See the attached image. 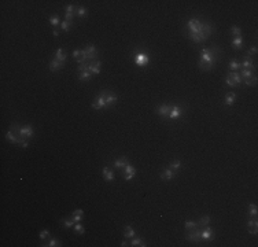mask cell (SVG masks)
I'll return each mask as SVG.
<instances>
[{
  "label": "cell",
  "mask_w": 258,
  "mask_h": 247,
  "mask_svg": "<svg viewBox=\"0 0 258 247\" xmlns=\"http://www.w3.org/2000/svg\"><path fill=\"white\" fill-rule=\"evenodd\" d=\"M187 29H188V37L195 43L205 41L211 35V25L200 22L199 19H189L187 22Z\"/></svg>",
  "instance_id": "6da1fadb"
},
{
  "label": "cell",
  "mask_w": 258,
  "mask_h": 247,
  "mask_svg": "<svg viewBox=\"0 0 258 247\" xmlns=\"http://www.w3.org/2000/svg\"><path fill=\"white\" fill-rule=\"evenodd\" d=\"M217 52H221L220 48H205V50H202L198 66L202 70H211L214 65L217 63Z\"/></svg>",
  "instance_id": "7a4b0ae2"
},
{
  "label": "cell",
  "mask_w": 258,
  "mask_h": 247,
  "mask_svg": "<svg viewBox=\"0 0 258 247\" xmlns=\"http://www.w3.org/2000/svg\"><path fill=\"white\" fill-rule=\"evenodd\" d=\"M107 91H102L100 95L93 100L92 103V109L96 110H100V109H107Z\"/></svg>",
  "instance_id": "3957f363"
},
{
  "label": "cell",
  "mask_w": 258,
  "mask_h": 247,
  "mask_svg": "<svg viewBox=\"0 0 258 247\" xmlns=\"http://www.w3.org/2000/svg\"><path fill=\"white\" fill-rule=\"evenodd\" d=\"M96 55H98V50H96V47L93 44H89L87 45L84 50H81V56H84V58L87 59V61H91L92 62L93 59L96 58Z\"/></svg>",
  "instance_id": "277c9868"
},
{
  "label": "cell",
  "mask_w": 258,
  "mask_h": 247,
  "mask_svg": "<svg viewBox=\"0 0 258 247\" xmlns=\"http://www.w3.org/2000/svg\"><path fill=\"white\" fill-rule=\"evenodd\" d=\"M135 62H136L137 66L143 67V66H146V65H148L150 58H148V55H146V54H143V52H136L135 54Z\"/></svg>",
  "instance_id": "5b68a950"
},
{
  "label": "cell",
  "mask_w": 258,
  "mask_h": 247,
  "mask_svg": "<svg viewBox=\"0 0 258 247\" xmlns=\"http://www.w3.org/2000/svg\"><path fill=\"white\" fill-rule=\"evenodd\" d=\"M33 135H35V130H33V128L30 126V125L21 126V129H19V136H21L22 139H25V140H28V139H32Z\"/></svg>",
  "instance_id": "8992f818"
},
{
  "label": "cell",
  "mask_w": 258,
  "mask_h": 247,
  "mask_svg": "<svg viewBox=\"0 0 258 247\" xmlns=\"http://www.w3.org/2000/svg\"><path fill=\"white\" fill-rule=\"evenodd\" d=\"M6 139H7L8 141H11V143H14V144H19V146H21V144L24 143V140H25V139H22L19 135L14 133L13 130H8V132L6 133Z\"/></svg>",
  "instance_id": "52a82bcc"
},
{
  "label": "cell",
  "mask_w": 258,
  "mask_h": 247,
  "mask_svg": "<svg viewBox=\"0 0 258 247\" xmlns=\"http://www.w3.org/2000/svg\"><path fill=\"white\" fill-rule=\"evenodd\" d=\"M187 240H188V242H195V243H198L200 240V231L199 229H191V231L188 232V234H187Z\"/></svg>",
  "instance_id": "ba28073f"
},
{
  "label": "cell",
  "mask_w": 258,
  "mask_h": 247,
  "mask_svg": "<svg viewBox=\"0 0 258 247\" xmlns=\"http://www.w3.org/2000/svg\"><path fill=\"white\" fill-rule=\"evenodd\" d=\"M170 110H172V106H169V104H161V106L157 109V113H158L159 117H162V118L168 117L169 118V113H170Z\"/></svg>",
  "instance_id": "9c48e42d"
},
{
  "label": "cell",
  "mask_w": 258,
  "mask_h": 247,
  "mask_svg": "<svg viewBox=\"0 0 258 247\" xmlns=\"http://www.w3.org/2000/svg\"><path fill=\"white\" fill-rule=\"evenodd\" d=\"M100 66H102V62L99 61H92L89 63V67H88V70H89L91 74H99L100 73Z\"/></svg>",
  "instance_id": "30bf717a"
},
{
  "label": "cell",
  "mask_w": 258,
  "mask_h": 247,
  "mask_svg": "<svg viewBox=\"0 0 258 247\" xmlns=\"http://www.w3.org/2000/svg\"><path fill=\"white\" fill-rule=\"evenodd\" d=\"M213 229L210 228V226H203V229L200 231V239H203V240H209V239H211L213 238Z\"/></svg>",
  "instance_id": "8fae6325"
},
{
  "label": "cell",
  "mask_w": 258,
  "mask_h": 247,
  "mask_svg": "<svg viewBox=\"0 0 258 247\" xmlns=\"http://www.w3.org/2000/svg\"><path fill=\"white\" fill-rule=\"evenodd\" d=\"M76 8H74V6H72V4H69V6H66V11H65V19L66 21H73V18H74V15H76Z\"/></svg>",
  "instance_id": "7c38bea8"
},
{
  "label": "cell",
  "mask_w": 258,
  "mask_h": 247,
  "mask_svg": "<svg viewBox=\"0 0 258 247\" xmlns=\"http://www.w3.org/2000/svg\"><path fill=\"white\" fill-rule=\"evenodd\" d=\"M247 228H249V232L251 235H257L258 232V223H257V218H250L247 223Z\"/></svg>",
  "instance_id": "4fadbf2b"
},
{
  "label": "cell",
  "mask_w": 258,
  "mask_h": 247,
  "mask_svg": "<svg viewBox=\"0 0 258 247\" xmlns=\"http://www.w3.org/2000/svg\"><path fill=\"white\" fill-rule=\"evenodd\" d=\"M174 176H176V172L173 169H170V167H166V169L163 170L162 173H161V178H162V180H165V181L172 180Z\"/></svg>",
  "instance_id": "5bb4252c"
},
{
  "label": "cell",
  "mask_w": 258,
  "mask_h": 247,
  "mask_svg": "<svg viewBox=\"0 0 258 247\" xmlns=\"http://www.w3.org/2000/svg\"><path fill=\"white\" fill-rule=\"evenodd\" d=\"M124 170H125V180L129 181L133 178V176L136 174V169L132 166V165H126L125 167H124Z\"/></svg>",
  "instance_id": "9a60e30c"
},
{
  "label": "cell",
  "mask_w": 258,
  "mask_h": 247,
  "mask_svg": "<svg viewBox=\"0 0 258 247\" xmlns=\"http://www.w3.org/2000/svg\"><path fill=\"white\" fill-rule=\"evenodd\" d=\"M103 177H104V180L109 181V183L114 181V173H113V170L110 169V167H107V166L103 167Z\"/></svg>",
  "instance_id": "2e32d148"
},
{
  "label": "cell",
  "mask_w": 258,
  "mask_h": 247,
  "mask_svg": "<svg viewBox=\"0 0 258 247\" xmlns=\"http://www.w3.org/2000/svg\"><path fill=\"white\" fill-rule=\"evenodd\" d=\"M181 113H183V110H181L180 106H173L170 113H169V118H172V120H176V118H178L181 115Z\"/></svg>",
  "instance_id": "e0dca14e"
},
{
  "label": "cell",
  "mask_w": 258,
  "mask_h": 247,
  "mask_svg": "<svg viewBox=\"0 0 258 247\" xmlns=\"http://www.w3.org/2000/svg\"><path fill=\"white\" fill-rule=\"evenodd\" d=\"M228 77L231 78L232 82H234L235 85H240V84H242V81H243V78L240 77V74H239V73H236V72H231L228 74Z\"/></svg>",
  "instance_id": "ac0fdd59"
},
{
  "label": "cell",
  "mask_w": 258,
  "mask_h": 247,
  "mask_svg": "<svg viewBox=\"0 0 258 247\" xmlns=\"http://www.w3.org/2000/svg\"><path fill=\"white\" fill-rule=\"evenodd\" d=\"M66 58H67V55H66V52L63 51V48H59V50H56V52H55V59L56 61H59V62H66Z\"/></svg>",
  "instance_id": "d6986e66"
},
{
  "label": "cell",
  "mask_w": 258,
  "mask_h": 247,
  "mask_svg": "<svg viewBox=\"0 0 258 247\" xmlns=\"http://www.w3.org/2000/svg\"><path fill=\"white\" fill-rule=\"evenodd\" d=\"M63 65H65L63 62H59V61H56V59H52V61L50 62V70L51 72H56V70H59Z\"/></svg>",
  "instance_id": "ffe728a7"
},
{
  "label": "cell",
  "mask_w": 258,
  "mask_h": 247,
  "mask_svg": "<svg viewBox=\"0 0 258 247\" xmlns=\"http://www.w3.org/2000/svg\"><path fill=\"white\" fill-rule=\"evenodd\" d=\"M236 100V95L235 93H226L225 95V99H224V104L225 106H232Z\"/></svg>",
  "instance_id": "44dd1931"
},
{
  "label": "cell",
  "mask_w": 258,
  "mask_h": 247,
  "mask_svg": "<svg viewBox=\"0 0 258 247\" xmlns=\"http://www.w3.org/2000/svg\"><path fill=\"white\" fill-rule=\"evenodd\" d=\"M83 217H84V211H83V209H77V210H74V211H73V214H72V218L76 221V223H80V221L83 220Z\"/></svg>",
  "instance_id": "7402d4cb"
},
{
  "label": "cell",
  "mask_w": 258,
  "mask_h": 247,
  "mask_svg": "<svg viewBox=\"0 0 258 247\" xmlns=\"http://www.w3.org/2000/svg\"><path fill=\"white\" fill-rule=\"evenodd\" d=\"M117 100H118V96L117 95H114V93H111V92L107 93V109H109V107H111L113 104L117 103Z\"/></svg>",
  "instance_id": "603a6c76"
},
{
  "label": "cell",
  "mask_w": 258,
  "mask_h": 247,
  "mask_svg": "<svg viewBox=\"0 0 258 247\" xmlns=\"http://www.w3.org/2000/svg\"><path fill=\"white\" fill-rule=\"evenodd\" d=\"M240 66H242L243 69H249V70H251L253 67H256V66H254V62H253V59H251V58H246L245 62H243V63H240Z\"/></svg>",
  "instance_id": "cb8c5ba5"
},
{
  "label": "cell",
  "mask_w": 258,
  "mask_h": 247,
  "mask_svg": "<svg viewBox=\"0 0 258 247\" xmlns=\"http://www.w3.org/2000/svg\"><path fill=\"white\" fill-rule=\"evenodd\" d=\"M135 234H136L135 229H133L130 225H126V226H125V232H124V238H125V239L133 238V236H135Z\"/></svg>",
  "instance_id": "d4e9b609"
},
{
  "label": "cell",
  "mask_w": 258,
  "mask_h": 247,
  "mask_svg": "<svg viewBox=\"0 0 258 247\" xmlns=\"http://www.w3.org/2000/svg\"><path fill=\"white\" fill-rule=\"evenodd\" d=\"M232 45H234L235 50H240V48L243 47V37L240 36V37H235L234 41H232Z\"/></svg>",
  "instance_id": "484cf974"
},
{
  "label": "cell",
  "mask_w": 258,
  "mask_h": 247,
  "mask_svg": "<svg viewBox=\"0 0 258 247\" xmlns=\"http://www.w3.org/2000/svg\"><path fill=\"white\" fill-rule=\"evenodd\" d=\"M73 26V21H66V19H63V21L61 22V28L63 32H67V30H70V28Z\"/></svg>",
  "instance_id": "4316f807"
},
{
  "label": "cell",
  "mask_w": 258,
  "mask_h": 247,
  "mask_svg": "<svg viewBox=\"0 0 258 247\" xmlns=\"http://www.w3.org/2000/svg\"><path fill=\"white\" fill-rule=\"evenodd\" d=\"M76 15H77L78 18H85L88 15V10L85 7H78L77 11H76Z\"/></svg>",
  "instance_id": "83f0119b"
},
{
  "label": "cell",
  "mask_w": 258,
  "mask_h": 247,
  "mask_svg": "<svg viewBox=\"0 0 258 247\" xmlns=\"http://www.w3.org/2000/svg\"><path fill=\"white\" fill-rule=\"evenodd\" d=\"M126 165H128V161L125 159V158H121V159H117L114 162V167H118V169H122V167H125Z\"/></svg>",
  "instance_id": "f1b7e54d"
},
{
  "label": "cell",
  "mask_w": 258,
  "mask_h": 247,
  "mask_svg": "<svg viewBox=\"0 0 258 247\" xmlns=\"http://www.w3.org/2000/svg\"><path fill=\"white\" fill-rule=\"evenodd\" d=\"M76 221L73 220V218H65V220H62V225L65 226V228H72V226H74Z\"/></svg>",
  "instance_id": "f546056e"
},
{
  "label": "cell",
  "mask_w": 258,
  "mask_h": 247,
  "mask_svg": "<svg viewBox=\"0 0 258 247\" xmlns=\"http://www.w3.org/2000/svg\"><path fill=\"white\" fill-rule=\"evenodd\" d=\"M130 246H133V247H137V246L144 247L146 245H144V240L143 239H140V238H135V239L130 240Z\"/></svg>",
  "instance_id": "4dcf8cb0"
},
{
  "label": "cell",
  "mask_w": 258,
  "mask_h": 247,
  "mask_svg": "<svg viewBox=\"0 0 258 247\" xmlns=\"http://www.w3.org/2000/svg\"><path fill=\"white\" fill-rule=\"evenodd\" d=\"M184 226H185V229H187V231H191V229H195V228H196V226H198V223H195V221L188 220V221H185Z\"/></svg>",
  "instance_id": "1f68e13d"
},
{
  "label": "cell",
  "mask_w": 258,
  "mask_h": 247,
  "mask_svg": "<svg viewBox=\"0 0 258 247\" xmlns=\"http://www.w3.org/2000/svg\"><path fill=\"white\" fill-rule=\"evenodd\" d=\"M243 82H245L247 87H254V85L257 84V77H256V76H253V77H250V78H246V80H243Z\"/></svg>",
  "instance_id": "d6a6232c"
},
{
  "label": "cell",
  "mask_w": 258,
  "mask_h": 247,
  "mask_svg": "<svg viewBox=\"0 0 258 247\" xmlns=\"http://www.w3.org/2000/svg\"><path fill=\"white\" fill-rule=\"evenodd\" d=\"M240 77L242 78H250V77H253V72L251 70H249V69H242V72H240Z\"/></svg>",
  "instance_id": "836d02e7"
},
{
  "label": "cell",
  "mask_w": 258,
  "mask_h": 247,
  "mask_svg": "<svg viewBox=\"0 0 258 247\" xmlns=\"http://www.w3.org/2000/svg\"><path fill=\"white\" fill-rule=\"evenodd\" d=\"M209 223H210V217H209V215H203V217L198 221V225L206 226V225H209Z\"/></svg>",
  "instance_id": "e575fe53"
},
{
  "label": "cell",
  "mask_w": 258,
  "mask_h": 247,
  "mask_svg": "<svg viewBox=\"0 0 258 247\" xmlns=\"http://www.w3.org/2000/svg\"><path fill=\"white\" fill-rule=\"evenodd\" d=\"M231 33L235 36V37H240V36H242V29L237 28V26H232L231 28Z\"/></svg>",
  "instance_id": "d590c367"
},
{
  "label": "cell",
  "mask_w": 258,
  "mask_h": 247,
  "mask_svg": "<svg viewBox=\"0 0 258 247\" xmlns=\"http://www.w3.org/2000/svg\"><path fill=\"white\" fill-rule=\"evenodd\" d=\"M89 78H91L89 70H85V72H81V73H80V80H81V81H88Z\"/></svg>",
  "instance_id": "8d00e7d4"
},
{
  "label": "cell",
  "mask_w": 258,
  "mask_h": 247,
  "mask_svg": "<svg viewBox=\"0 0 258 247\" xmlns=\"http://www.w3.org/2000/svg\"><path fill=\"white\" fill-rule=\"evenodd\" d=\"M74 231L77 232L78 235H83L84 232H85V229H84V226L81 225L80 223H76V224H74Z\"/></svg>",
  "instance_id": "74e56055"
},
{
  "label": "cell",
  "mask_w": 258,
  "mask_h": 247,
  "mask_svg": "<svg viewBox=\"0 0 258 247\" xmlns=\"http://www.w3.org/2000/svg\"><path fill=\"white\" fill-rule=\"evenodd\" d=\"M240 63L237 61H231V63H229V69L232 70V72H235V70H237V69H240Z\"/></svg>",
  "instance_id": "f35d334b"
},
{
  "label": "cell",
  "mask_w": 258,
  "mask_h": 247,
  "mask_svg": "<svg viewBox=\"0 0 258 247\" xmlns=\"http://www.w3.org/2000/svg\"><path fill=\"white\" fill-rule=\"evenodd\" d=\"M257 210H258L257 205H250V206H249V215H253V217H256V215H257Z\"/></svg>",
  "instance_id": "ab89813d"
},
{
  "label": "cell",
  "mask_w": 258,
  "mask_h": 247,
  "mask_svg": "<svg viewBox=\"0 0 258 247\" xmlns=\"http://www.w3.org/2000/svg\"><path fill=\"white\" fill-rule=\"evenodd\" d=\"M169 167H170V169H173L174 172H177V170L181 167V162H180V161H174V162H172L170 165H169Z\"/></svg>",
  "instance_id": "60d3db41"
},
{
  "label": "cell",
  "mask_w": 258,
  "mask_h": 247,
  "mask_svg": "<svg viewBox=\"0 0 258 247\" xmlns=\"http://www.w3.org/2000/svg\"><path fill=\"white\" fill-rule=\"evenodd\" d=\"M256 55H257V47H251L250 50H247V52H246L247 58H251V56H256Z\"/></svg>",
  "instance_id": "b9f144b4"
},
{
  "label": "cell",
  "mask_w": 258,
  "mask_h": 247,
  "mask_svg": "<svg viewBox=\"0 0 258 247\" xmlns=\"http://www.w3.org/2000/svg\"><path fill=\"white\" fill-rule=\"evenodd\" d=\"M48 236H50V231H48V229H43V231L39 234V238H40L41 240H44L45 238H48Z\"/></svg>",
  "instance_id": "7bdbcfd3"
},
{
  "label": "cell",
  "mask_w": 258,
  "mask_h": 247,
  "mask_svg": "<svg viewBox=\"0 0 258 247\" xmlns=\"http://www.w3.org/2000/svg\"><path fill=\"white\" fill-rule=\"evenodd\" d=\"M50 24L52 25V26H58V25H61V22H59L58 17H51V18H50Z\"/></svg>",
  "instance_id": "ee69618b"
},
{
  "label": "cell",
  "mask_w": 258,
  "mask_h": 247,
  "mask_svg": "<svg viewBox=\"0 0 258 247\" xmlns=\"http://www.w3.org/2000/svg\"><path fill=\"white\" fill-rule=\"evenodd\" d=\"M88 67H89V63H87V62H85V63H80V65H78L77 70L81 73V72H85V70H88Z\"/></svg>",
  "instance_id": "f6af8a7d"
},
{
  "label": "cell",
  "mask_w": 258,
  "mask_h": 247,
  "mask_svg": "<svg viewBox=\"0 0 258 247\" xmlns=\"http://www.w3.org/2000/svg\"><path fill=\"white\" fill-rule=\"evenodd\" d=\"M45 246H50V247H58V246H61V242H59V240H56V239H51L50 242H48V245H45Z\"/></svg>",
  "instance_id": "bcb514c9"
},
{
  "label": "cell",
  "mask_w": 258,
  "mask_h": 247,
  "mask_svg": "<svg viewBox=\"0 0 258 247\" xmlns=\"http://www.w3.org/2000/svg\"><path fill=\"white\" fill-rule=\"evenodd\" d=\"M225 84H226V85H228V87H231V88H234V87H236V85H235V84H234V82H232V80H231V78H229V77H228V76H226V78H225Z\"/></svg>",
  "instance_id": "7dc6e473"
},
{
  "label": "cell",
  "mask_w": 258,
  "mask_h": 247,
  "mask_svg": "<svg viewBox=\"0 0 258 247\" xmlns=\"http://www.w3.org/2000/svg\"><path fill=\"white\" fill-rule=\"evenodd\" d=\"M73 56H74L76 59H78L81 56V50H74L73 51Z\"/></svg>",
  "instance_id": "c3c4849f"
},
{
  "label": "cell",
  "mask_w": 258,
  "mask_h": 247,
  "mask_svg": "<svg viewBox=\"0 0 258 247\" xmlns=\"http://www.w3.org/2000/svg\"><path fill=\"white\" fill-rule=\"evenodd\" d=\"M52 35L55 36V37H58V36H59V32H58V30L55 29V30H54V32H52Z\"/></svg>",
  "instance_id": "681fc988"
},
{
  "label": "cell",
  "mask_w": 258,
  "mask_h": 247,
  "mask_svg": "<svg viewBox=\"0 0 258 247\" xmlns=\"http://www.w3.org/2000/svg\"><path fill=\"white\" fill-rule=\"evenodd\" d=\"M125 246H128V242H126V239L124 240L122 243H121V247H125Z\"/></svg>",
  "instance_id": "f907efd6"
}]
</instances>
